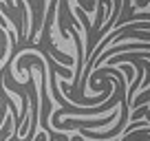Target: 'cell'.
I'll return each mask as SVG.
<instances>
[{
    "label": "cell",
    "mask_w": 150,
    "mask_h": 141,
    "mask_svg": "<svg viewBox=\"0 0 150 141\" xmlns=\"http://www.w3.org/2000/svg\"><path fill=\"white\" fill-rule=\"evenodd\" d=\"M115 121V113H108V117L104 119H66V121H57L55 130H73V128H102Z\"/></svg>",
    "instance_id": "6da1fadb"
},
{
    "label": "cell",
    "mask_w": 150,
    "mask_h": 141,
    "mask_svg": "<svg viewBox=\"0 0 150 141\" xmlns=\"http://www.w3.org/2000/svg\"><path fill=\"white\" fill-rule=\"evenodd\" d=\"M148 99H150V90H148V93H141L139 97H135V99H132V104H130V106H141V104H146Z\"/></svg>",
    "instance_id": "3957f363"
},
{
    "label": "cell",
    "mask_w": 150,
    "mask_h": 141,
    "mask_svg": "<svg viewBox=\"0 0 150 141\" xmlns=\"http://www.w3.org/2000/svg\"><path fill=\"white\" fill-rule=\"evenodd\" d=\"M122 141H150V130H139L135 135H124Z\"/></svg>",
    "instance_id": "7a4b0ae2"
}]
</instances>
